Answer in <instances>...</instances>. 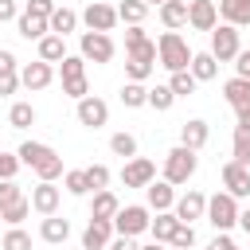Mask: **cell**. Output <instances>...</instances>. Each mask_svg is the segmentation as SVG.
Wrapping results in <instances>:
<instances>
[{
    "mask_svg": "<svg viewBox=\"0 0 250 250\" xmlns=\"http://www.w3.org/2000/svg\"><path fill=\"white\" fill-rule=\"evenodd\" d=\"M191 47H188V39L180 35V31H164L160 39H156V62L168 70V74H176V70H188L191 66Z\"/></svg>",
    "mask_w": 250,
    "mask_h": 250,
    "instance_id": "6da1fadb",
    "label": "cell"
},
{
    "mask_svg": "<svg viewBox=\"0 0 250 250\" xmlns=\"http://www.w3.org/2000/svg\"><path fill=\"white\" fill-rule=\"evenodd\" d=\"M195 168H199V156L191 152V148H184V145H176L168 156H164V184H172V188H180V184H188L191 176H195Z\"/></svg>",
    "mask_w": 250,
    "mask_h": 250,
    "instance_id": "7a4b0ae2",
    "label": "cell"
},
{
    "mask_svg": "<svg viewBox=\"0 0 250 250\" xmlns=\"http://www.w3.org/2000/svg\"><path fill=\"white\" fill-rule=\"evenodd\" d=\"M203 219H207L219 234H227L230 227H238V199H234V195H227V191L207 195V211H203Z\"/></svg>",
    "mask_w": 250,
    "mask_h": 250,
    "instance_id": "3957f363",
    "label": "cell"
},
{
    "mask_svg": "<svg viewBox=\"0 0 250 250\" xmlns=\"http://www.w3.org/2000/svg\"><path fill=\"white\" fill-rule=\"evenodd\" d=\"M148 223H152V211H148L145 203H129V207H121V211L113 215V234L137 238V234L148 230Z\"/></svg>",
    "mask_w": 250,
    "mask_h": 250,
    "instance_id": "277c9868",
    "label": "cell"
},
{
    "mask_svg": "<svg viewBox=\"0 0 250 250\" xmlns=\"http://www.w3.org/2000/svg\"><path fill=\"white\" fill-rule=\"evenodd\" d=\"M78 55H82L86 62L105 66V62H113L117 47H113V39H109L105 31H82V39H78Z\"/></svg>",
    "mask_w": 250,
    "mask_h": 250,
    "instance_id": "5b68a950",
    "label": "cell"
},
{
    "mask_svg": "<svg viewBox=\"0 0 250 250\" xmlns=\"http://www.w3.org/2000/svg\"><path fill=\"white\" fill-rule=\"evenodd\" d=\"M238 51H242V43H238V27L219 23V27L211 31V59H215V62H234Z\"/></svg>",
    "mask_w": 250,
    "mask_h": 250,
    "instance_id": "8992f818",
    "label": "cell"
},
{
    "mask_svg": "<svg viewBox=\"0 0 250 250\" xmlns=\"http://www.w3.org/2000/svg\"><path fill=\"white\" fill-rule=\"evenodd\" d=\"M82 23H86V31H113L117 27V8L113 4H102V0H94V4H86V12L78 16Z\"/></svg>",
    "mask_w": 250,
    "mask_h": 250,
    "instance_id": "52a82bcc",
    "label": "cell"
},
{
    "mask_svg": "<svg viewBox=\"0 0 250 250\" xmlns=\"http://www.w3.org/2000/svg\"><path fill=\"white\" fill-rule=\"evenodd\" d=\"M152 180H156V164H152L148 156L125 160V168H121V184H125V188H148Z\"/></svg>",
    "mask_w": 250,
    "mask_h": 250,
    "instance_id": "ba28073f",
    "label": "cell"
},
{
    "mask_svg": "<svg viewBox=\"0 0 250 250\" xmlns=\"http://www.w3.org/2000/svg\"><path fill=\"white\" fill-rule=\"evenodd\" d=\"M74 113H78V125H86V129H102V125L109 121V105H105L98 94H86Z\"/></svg>",
    "mask_w": 250,
    "mask_h": 250,
    "instance_id": "9c48e42d",
    "label": "cell"
},
{
    "mask_svg": "<svg viewBox=\"0 0 250 250\" xmlns=\"http://www.w3.org/2000/svg\"><path fill=\"white\" fill-rule=\"evenodd\" d=\"M27 199H31V211H39V215L47 219V215H59L62 188H55V184H43V180H39V184L31 188V195H27Z\"/></svg>",
    "mask_w": 250,
    "mask_h": 250,
    "instance_id": "30bf717a",
    "label": "cell"
},
{
    "mask_svg": "<svg viewBox=\"0 0 250 250\" xmlns=\"http://www.w3.org/2000/svg\"><path fill=\"white\" fill-rule=\"evenodd\" d=\"M203 211H207V195H203V191L188 188L184 195H176V207H172V215H176L180 223H195V219H203Z\"/></svg>",
    "mask_w": 250,
    "mask_h": 250,
    "instance_id": "8fae6325",
    "label": "cell"
},
{
    "mask_svg": "<svg viewBox=\"0 0 250 250\" xmlns=\"http://www.w3.org/2000/svg\"><path fill=\"white\" fill-rule=\"evenodd\" d=\"M188 27H195V31H215V27H219V8H215V0H188Z\"/></svg>",
    "mask_w": 250,
    "mask_h": 250,
    "instance_id": "7c38bea8",
    "label": "cell"
},
{
    "mask_svg": "<svg viewBox=\"0 0 250 250\" xmlns=\"http://www.w3.org/2000/svg\"><path fill=\"white\" fill-rule=\"evenodd\" d=\"M51 82H55V66H51V62L35 59V62H23V66H20V86H27V90H47Z\"/></svg>",
    "mask_w": 250,
    "mask_h": 250,
    "instance_id": "4fadbf2b",
    "label": "cell"
},
{
    "mask_svg": "<svg viewBox=\"0 0 250 250\" xmlns=\"http://www.w3.org/2000/svg\"><path fill=\"white\" fill-rule=\"evenodd\" d=\"M223 191L234 195V199H246V195H250V168L227 160V164H223Z\"/></svg>",
    "mask_w": 250,
    "mask_h": 250,
    "instance_id": "5bb4252c",
    "label": "cell"
},
{
    "mask_svg": "<svg viewBox=\"0 0 250 250\" xmlns=\"http://www.w3.org/2000/svg\"><path fill=\"white\" fill-rule=\"evenodd\" d=\"M207 141H211V125H207L203 117H191V121H184V125H180V145H184V148L199 152Z\"/></svg>",
    "mask_w": 250,
    "mask_h": 250,
    "instance_id": "9a60e30c",
    "label": "cell"
},
{
    "mask_svg": "<svg viewBox=\"0 0 250 250\" xmlns=\"http://www.w3.org/2000/svg\"><path fill=\"white\" fill-rule=\"evenodd\" d=\"M145 207H148V211H172V207H176V188L164 184V180H152V184L145 188Z\"/></svg>",
    "mask_w": 250,
    "mask_h": 250,
    "instance_id": "2e32d148",
    "label": "cell"
},
{
    "mask_svg": "<svg viewBox=\"0 0 250 250\" xmlns=\"http://www.w3.org/2000/svg\"><path fill=\"white\" fill-rule=\"evenodd\" d=\"M109 238H113V223H105V219H90L86 230H82V250H105Z\"/></svg>",
    "mask_w": 250,
    "mask_h": 250,
    "instance_id": "e0dca14e",
    "label": "cell"
},
{
    "mask_svg": "<svg viewBox=\"0 0 250 250\" xmlns=\"http://www.w3.org/2000/svg\"><path fill=\"white\" fill-rule=\"evenodd\" d=\"M219 20L230 27H250V0H219Z\"/></svg>",
    "mask_w": 250,
    "mask_h": 250,
    "instance_id": "ac0fdd59",
    "label": "cell"
},
{
    "mask_svg": "<svg viewBox=\"0 0 250 250\" xmlns=\"http://www.w3.org/2000/svg\"><path fill=\"white\" fill-rule=\"evenodd\" d=\"M16 156H20V164H23V168H31V172H35L43 160H51V156H55V148H51V145H43V141H23V145L16 148Z\"/></svg>",
    "mask_w": 250,
    "mask_h": 250,
    "instance_id": "d6986e66",
    "label": "cell"
},
{
    "mask_svg": "<svg viewBox=\"0 0 250 250\" xmlns=\"http://www.w3.org/2000/svg\"><path fill=\"white\" fill-rule=\"evenodd\" d=\"M117 211H121V203H117V195H113L109 188L94 191V199H90V219H105V223H113Z\"/></svg>",
    "mask_w": 250,
    "mask_h": 250,
    "instance_id": "ffe728a7",
    "label": "cell"
},
{
    "mask_svg": "<svg viewBox=\"0 0 250 250\" xmlns=\"http://www.w3.org/2000/svg\"><path fill=\"white\" fill-rule=\"evenodd\" d=\"M39 238H43V242H51V246H62V242L70 238V219L47 215V219L39 223Z\"/></svg>",
    "mask_w": 250,
    "mask_h": 250,
    "instance_id": "44dd1931",
    "label": "cell"
},
{
    "mask_svg": "<svg viewBox=\"0 0 250 250\" xmlns=\"http://www.w3.org/2000/svg\"><path fill=\"white\" fill-rule=\"evenodd\" d=\"M160 23L168 31H180L188 23V0H164L160 4Z\"/></svg>",
    "mask_w": 250,
    "mask_h": 250,
    "instance_id": "7402d4cb",
    "label": "cell"
},
{
    "mask_svg": "<svg viewBox=\"0 0 250 250\" xmlns=\"http://www.w3.org/2000/svg\"><path fill=\"white\" fill-rule=\"evenodd\" d=\"M16 31L23 35V39H43V35H51V27H47V20L43 16H31V12H20L16 16Z\"/></svg>",
    "mask_w": 250,
    "mask_h": 250,
    "instance_id": "603a6c76",
    "label": "cell"
},
{
    "mask_svg": "<svg viewBox=\"0 0 250 250\" xmlns=\"http://www.w3.org/2000/svg\"><path fill=\"white\" fill-rule=\"evenodd\" d=\"M47 27H51V35H62V39H66V35H70V31L78 27V12L62 4V8H55V12H51V20H47Z\"/></svg>",
    "mask_w": 250,
    "mask_h": 250,
    "instance_id": "cb8c5ba5",
    "label": "cell"
},
{
    "mask_svg": "<svg viewBox=\"0 0 250 250\" xmlns=\"http://www.w3.org/2000/svg\"><path fill=\"white\" fill-rule=\"evenodd\" d=\"M176 227H180V219L172 211H156V219L148 223V234H152V242H164L168 246V238L176 234Z\"/></svg>",
    "mask_w": 250,
    "mask_h": 250,
    "instance_id": "d4e9b609",
    "label": "cell"
},
{
    "mask_svg": "<svg viewBox=\"0 0 250 250\" xmlns=\"http://www.w3.org/2000/svg\"><path fill=\"white\" fill-rule=\"evenodd\" d=\"M188 70H191V78H195V82H211V78L219 74V62L211 59V51H195Z\"/></svg>",
    "mask_w": 250,
    "mask_h": 250,
    "instance_id": "484cf974",
    "label": "cell"
},
{
    "mask_svg": "<svg viewBox=\"0 0 250 250\" xmlns=\"http://www.w3.org/2000/svg\"><path fill=\"white\" fill-rule=\"evenodd\" d=\"M39 59L51 62V66L62 62V59H66V39H62V35H43V39H39Z\"/></svg>",
    "mask_w": 250,
    "mask_h": 250,
    "instance_id": "4316f807",
    "label": "cell"
},
{
    "mask_svg": "<svg viewBox=\"0 0 250 250\" xmlns=\"http://www.w3.org/2000/svg\"><path fill=\"white\" fill-rule=\"evenodd\" d=\"M145 16H148V4H141V0H121V4H117V23L141 27Z\"/></svg>",
    "mask_w": 250,
    "mask_h": 250,
    "instance_id": "83f0119b",
    "label": "cell"
},
{
    "mask_svg": "<svg viewBox=\"0 0 250 250\" xmlns=\"http://www.w3.org/2000/svg\"><path fill=\"white\" fill-rule=\"evenodd\" d=\"M8 125H12V129H31V125H35V105H31V102H12Z\"/></svg>",
    "mask_w": 250,
    "mask_h": 250,
    "instance_id": "f1b7e54d",
    "label": "cell"
},
{
    "mask_svg": "<svg viewBox=\"0 0 250 250\" xmlns=\"http://www.w3.org/2000/svg\"><path fill=\"white\" fill-rule=\"evenodd\" d=\"M27 215H31V199H27V195H20L16 203L0 207V223H8V227H20V223H23Z\"/></svg>",
    "mask_w": 250,
    "mask_h": 250,
    "instance_id": "f546056e",
    "label": "cell"
},
{
    "mask_svg": "<svg viewBox=\"0 0 250 250\" xmlns=\"http://www.w3.org/2000/svg\"><path fill=\"white\" fill-rule=\"evenodd\" d=\"M223 98L238 109V105H250V78H230L227 86H223Z\"/></svg>",
    "mask_w": 250,
    "mask_h": 250,
    "instance_id": "4dcf8cb0",
    "label": "cell"
},
{
    "mask_svg": "<svg viewBox=\"0 0 250 250\" xmlns=\"http://www.w3.org/2000/svg\"><path fill=\"white\" fill-rule=\"evenodd\" d=\"M145 102H148V86L145 82H125L121 86V105L125 109H141Z\"/></svg>",
    "mask_w": 250,
    "mask_h": 250,
    "instance_id": "1f68e13d",
    "label": "cell"
},
{
    "mask_svg": "<svg viewBox=\"0 0 250 250\" xmlns=\"http://www.w3.org/2000/svg\"><path fill=\"white\" fill-rule=\"evenodd\" d=\"M230 160L250 168V129H238L234 125V145H230Z\"/></svg>",
    "mask_w": 250,
    "mask_h": 250,
    "instance_id": "d6a6232c",
    "label": "cell"
},
{
    "mask_svg": "<svg viewBox=\"0 0 250 250\" xmlns=\"http://www.w3.org/2000/svg\"><path fill=\"white\" fill-rule=\"evenodd\" d=\"M109 152L121 156V160H133V156H137V137H133V133H113V137H109Z\"/></svg>",
    "mask_w": 250,
    "mask_h": 250,
    "instance_id": "836d02e7",
    "label": "cell"
},
{
    "mask_svg": "<svg viewBox=\"0 0 250 250\" xmlns=\"http://www.w3.org/2000/svg\"><path fill=\"white\" fill-rule=\"evenodd\" d=\"M145 105H152L156 113H168V109L176 105V94L168 90V82H164V86H152V90H148V102H145Z\"/></svg>",
    "mask_w": 250,
    "mask_h": 250,
    "instance_id": "e575fe53",
    "label": "cell"
},
{
    "mask_svg": "<svg viewBox=\"0 0 250 250\" xmlns=\"http://www.w3.org/2000/svg\"><path fill=\"white\" fill-rule=\"evenodd\" d=\"M62 188H66V195H90V180H86V172H82V168L62 172Z\"/></svg>",
    "mask_w": 250,
    "mask_h": 250,
    "instance_id": "d590c367",
    "label": "cell"
},
{
    "mask_svg": "<svg viewBox=\"0 0 250 250\" xmlns=\"http://www.w3.org/2000/svg\"><path fill=\"white\" fill-rule=\"evenodd\" d=\"M0 250H31V234L23 227H8L0 238Z\"/></svg>",
    "mask_w": 250,
    "mask_h": 250,
    "instance_id": "8d00e7d4",
    "label": "cell"
},
{
    "mask_svg": "<svg viewBox=\"0 0 250 250\" xmlns=\"http://www.w3.org/2000/svg\"><path fill=\"white\" fill-rule=\"evenodd\" d=\"M195 78H191V70H176L172 78H168V90L176 94V98H188V94H195Z\"/></svg>",
    "mask_w": 250,
    "mask_h": 250,
    "instance_id": "74e56055",
    "label": "cell"
},
{
    "mask_svg": "<svg viewBox=\"0 0 250 250\" xmlns=\"http://www.w3.org/2000/svg\"><path fill=\"white\" fill-rule=\"evenodd\" d=\"M59 74H62V82H66V78H86V59H82V55H66V59L59 62Z\"/></svg>",
    "mask_w": 250,
    "mask_h": 250,
    "instance_id": "f35d334b",
    "label": "cell"
},
{
    "mask_svg": "<svg viewBox=\"0 0 250 250\" xmlns=\"http://www.w3.org/2000/svg\"><path fill=\"white\" fill-rule=\"evenodd\" d=\"M168 246H172V250H191V246H195V227H191V223H180L176 234L168 238Z\"/></svg>",
    "mask_w": 250,
    "mask_h": 250,
    "instance_id": "ab89813d",
    "label": "cell"
},
{
    "mask_svg": "<svg viewBox=\"0 0 250 250\" xmlns=\"http://www.w3.org/2000/svg\"><path fill=\"white\" fill-rule=\"evenodd\" d=\"M125 55H129L133 62H148V66H152V62H156V43H152V39H141V43L129 47Z\"/></svg>",
    "mask_w": 250,
    "mask_h": 250,
    "instance_id": "60d3db41",
    "label": "cell"
},
{
    "mask_svg": "<svg viewBox=\"0 0 250 250\" xmlns=\"http://www.w3.org/2000/svg\"><path fill=\"white\" fill-rule=\"evenodd\" d=\"M82 172H86V180H90V191L109 188V168H105V164H90V168H82Z\"/></svg>",
    "mask_w": 250,
    "mask_h": 250,
    "instance_id": "b9f144b4",
    "label": "cell"
},
{
    "mask_svg": "<svg viewBox=\"0 0 250 250\" xmlns=\"http://www.w3.org/2000/svg\"><path fill=\"white\" fill-rule=\"evenodd\" d=\"M62 94L74 98V102H82V98L90 94V82H86V78H66V82H62Z\"/></svg>",
    "mask_w": 250,
    "mask_h": 250,
    "instance_id": "7bdbcfd3",
    "label": "cell"
},
{
    "mask_svg": "<svg viewBox=\"0 0 250 250\" xmlns=\"http://www.w3.org/2000/svg\"><path fill=\"white\" fill-rule=\"evenodd\" d=\"M20 168H23V164H20L16 152H0V180H16Z\"/></svg>",
    "mask_w": 250,
    "mask_h": 250,
    "instance_id": "ee69618b",
    "label": "cell"
},
{
    "mask_svg": "<svg viewBox=\"0 0 250 250\" xmlns=\"http://www.w3.org/2000/svg\"><path fill=\"white\" fill-rule=\"evenodd\" d=\"M148 74H152L148 62H133V59H125V78H129V82H145Z\"/></svg>",
    "mask_w": 250,
    "mask_h": 250,
    "instance_id": "f6af8a7d",
    "label": "cell"
},
{
    "mask_svg": "<svg viewBox=\"0 0 250 250\" xmlns=\"http://www.w3.org/2000/svg\"><path fill=\"white\" fill-rule=\"evenodd\" d=\"M59 4L55 0H27V8L23 12H31V16H43V20H51V12H55Z\"/></svg>",
    "mask_w": 250,
    "mask_h": 250,
    "instance_id": "bcb514c9",
    "label": "cell"
},
{
    "mask_svg": "<svg viewBox=\"0 0 250 250\" xmlns=\"http://www.w3.org/2000/svg\"><path fill=\"white\" fill-rule=\"evenodd\" d=\"M23 191L16 188V180H0V207H8V203H16Z\"/></svg>",
    "mask_w": 250,
    "mask_h": 250,
    "instance_id": "7dc6e473",
    "label": "cell"
},
{
    "mask_svg": "<svg viewBox=\"0 0 250 250\" xmlns=\"http://www.w3.org/2000/svg\"><path fill=\"white\" fill-rule=\"evenodd\" d=\"M20 90V70L16 74H0V98H12Z\"/></svg>",
    "mask_w": 250,
    "mask_h": 250,
    "instance_id": "c3c4849f",
    "label": "cell"
},
{
    "mask_svg": "<svg viewBox=\"0 0 250 250\" xmlns=\"http://www.w3.org/2000/svg\"><path fill=\"white\" fill-rule=\"evenodd\" d=\"M234 78H250V47L234 55Z\"/></svg>",
    "mask_w": 250,
    "mask_h": 250,
    "instance_id": "681fc988",
    "label": "cell"
},
{
    "mask_svg": "<svg viewBox=\"0 0 250 250\" xmlns=\"http://www.w3.org/2000/svg\"><path fill=\"white\" fill-rule=\"evenodd\" d=\"M16 70H20V59L8 47H0V74H16Z\"/></svg>",
    "mask_w": 250,
    "mask_h": 250,
    "instance_id": "f907efd6",
    "label": "cell"
},
{
    "mask_svg": "<svg viewBox=\"0 0 250 250\" xmlns=\"http://www.w3.org/2000/svg\"><path fill=\"white\" fill-rule=\"evenodd\" d=\"M105 250H137V238H125V234H113Z\"/></svg>",
    "mask_w": 250,
    "mask_h": 250,
    "instance_id": "816d5d0a",
    "label": "cell"
},
{
    "mask_svg": "<svg viewBox=\"0 0 250 250\" xmlns=\"http://www.w3.org/2000/svg\"><path fill=\"white\" fill-rule=\"evenodd\" d=\"M141 39H148V35H145V27H125V51H129V47H137Z\"/></svg>",
    "mask_w": 250,
    "mask_h": 250,
    "instance_id": "f5cc1de1",
    "label": "cell"
},
{
    "mask_svg": "<svg viewBox=\"0 0 250 250\" xmlns=\"http://www.w3.org/2000/svg\"><path fill=\"white\" fill-rule=\"evenodd\" d=\"M16 16H20L16 0H0V23H8V20H16Z\"/></svg>",
    "mask_w": 250,
    "mask_h": 250,
    "instance_id": "db71d44e",
    "label": "cell"
},
{
    "mask_svg": "<svg viewBox=\"0 0 250 250\" xmlns=\"http://www.w3.org/2000/svg\"><path fill=\"white\" fill-rule=\"evenodd\" d=\"M234 125L238 129H250V105H238L234 109Z\"/></svg>",
    "mask_w": 250,
    "mask_h": 250,
    "instance_id": "11a10c76",
    "label": "cell"
},
{
    "mask_svg": "<svg viewBox=\"0 0 250 250\" xmlns=\"http://www.w3.org/2000/svg\"><path fill=\"white\" fill-rule=\"evenodd\" d=\"M238 227L250 234V207H238Z\"/></svg>",
    "mask_w": 250,
    "mask_h": 250,
    "instance_id": "9f6ffc18",
    "label": "cell"
},
{
    "mask_svg": "<svg viewBox=\"0 0 250 250\" xmlns=\"http://www.w3.org/2000/svg\"><path fill=\"white\" fill-rule=\"evenodd\" d=\"M137 250H168L164 242H145V246H137Z\"/></svg>",
    "mask_w": 250,
    "mask_h": 250,
    "instance_id": "6f0895ef",
    "label": "cell"
},
{
    "mask_svg": "<svg viewBox=\"0 0 250 250\" xmlns=\"http://www.w3.org/2000/svg\"><path fill=\"white\" fill-rule=\"evenodd\" d=\"M141 4H148V8H152V4H156V8H160V4H164V0H141Z\"/></svg>",
    "mask_w": 250,
    "mask_h": 250,
    "instance_id": "680465c9",
    "label": "cell"
},
{
    "mask_svg": "<svg viewBox=\"0 0 250 250\" xmlns=\"http://www.w3.org/2000/svg\"><path fill=\"white\" fill-rule=\"evenodd\" d=\"M230 250H238V246H230Z\"/></svg>",
    "mask_w": 250,
    "mask_h": 250,
    "instance_id": "91938a15",
    "label": "cell"
}]
</instances>
